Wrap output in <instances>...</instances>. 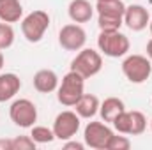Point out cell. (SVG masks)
Listing matches in <instances>:
<instances>
[{
  "mask_svg": "<svg viewBox=\"0 0 152 150\" xmlns=\"http://www.w3.org/2000/svg\"><path fill=\"white\" fill-rule=\"evenodd\" d=\"M151 23V14L149 11L140 5V4H133V5H126V12H124V25L133 30V32H142L149 27Z\"/></svg>",
  "mask_w": 152,
  "mask_h": 150,
  "instance_id": "cell-11",
  "label": "cell"
},
{
  "mask_svg": "<svg viewBox=\"0 0 152 150\" xmlns=\"http://www.w3.org/2000/svg\"><path fill=\"white\" fill-rule=\"evenodd\" d=\"M151 129H152V120H151Z\"/></svg>",
  "mask_w": 152,
  "mask_h": 150,
  "instance_id": "cell-28",
  "label": "cell"
},
{
  "mask_svg": "<svg viewBox=\"0 0 152 150\" xmlns=\"http://www.w3.org/2000/svg\"><path fill=\"white\" fill-rule=\"evenodd\" d=\"M129 149H131L129 138H126V136H117V134H113V136L110 138L108 147H106V150H129Z\"/></svg>",
  "mask_w": 152,
  "mask_h": 150,
  "instance_id": "cell-22",
  "label": "cell"
},
{
  "mask_svg": "<svg viewBox=\"0 0 152 150\" xmlns=\"http://www.w3.org/2000/svg\"><path fill=\"white\" fill-rule=\"evenodd\" d=\"M122 73L134 85L145 83L152 74L151 58L143 57V55H129L122 62Z\"/></svg>",
  "mask_w": 152,
  "mask_h": 150,
  "instance_id": "cell-5",
  "label": "cell"
},
{
  "mask_svg": "<svg viewBox=\"0 0 152 150\" xmlns=\"http://www.w3.org/2000/svg\"><path fill=\"white\" fill-rule=\"evenodd\" d=\"M34 88L41 94H51L58 88V76L51 69H41L34 74Z\"/></svg>",
  "mask_w": 152,
  "mask_h": 150,
  "instance_id": "cell-12",
  "label": "cell"
},
{
  "mask_svg": "<svg viewBox=\"0 0 152 150\" xmlns=\"http://www.w3.org/2000/svg\"><path fill=\"white\" fill-rule=\"evenodd\" d=\"M36 141L32 136H16L11 140V149L12 150H36Z\"/></svg>",
  "mask_w": 152,
  "mask_h": 150,
  "instance_id": "cell-21",
  "label": "cell"
},
{
  "mask_svg": "<svg viewBox=\"0 0 152 150\" xmlns=\"http://www.w3.org/2000/svg\"><path fill=\"white\" fill-rule=\"evenodd\" d=\"M85 42H87V32L78 23L64 25L58 32V44L67 51H80L81 48H85Z\"/></svg>",
  "mask_w": 152,
  "mask_h": 150,
  "instance_id": "cell-10",
  "label": "cell"
},
{
  "mask_svg": "<svg viewBox=\"0 0 152 150\" xmlns=\"http://www.w3.org/2000/svg\"><path fill=\"white\" fill-rule=\"evenodd\" d=\"M9 117L14 125L21 129H30L37 122V106L30 99H16L9 108Z\"/></svg>",
  "mask_w": 152,
  "mask_h": 150,
  "instance_id": "cell-7",
  "label": "cell"
},
{
  "mask_svg": "<svg viewBox=\"0 0 152 150\" xmlns=\"http://www.w3.org/2000/svg\"><path fill=\"white\" fill-rule=\"evenodd\" d=\"M21 88V79L14 73L0 74V103L11 101Z\"/></svg>",
  "mask_w": 152,
  "mask_h": 150,
  "instance_id": "cell-14",
  "label": "cell"
},
{
  "mask_svg": "<svg viewBox=\"0 0 152 150\" xmlns=\"http://www.w3.org/2000/svg\"><path fill=\"white\" fill-rule=\"evenodd\" d=\"M50 14L46 11H32L21 20V34L28 42H39L50 28Z\"/></svg>",
  "mask_w": 152,
  "mask_h": 150,
  "instance_id": "cell-2",
  "label": "cell"
},
{
  "mask_svg": "<svg viewBox=\"0 0 152 150\" xmlns=\"http://www.w3.org/2000/svg\"><path fill=\"white\" fill-rule=\"evenodd\" d=\"M51 129L55 133V138L60 140V141L75 138L76 133L80 131V115L76 111H69V110L58 113L55 117V122H53Z\"/></svg>",
  "mask_w": 152,
  "mask_h": 150,
  "instance_id": "cell-9",
  "label": "cell"
},
{
  "mask_svg": "<svg viewBox=\"0 0 152 150\" xmlns=\"http://www.w3.org/2000/svg\"><path fill=\"white\" fill-rule=\"evenodd\" d=\"M14 44V28L11 23H0V50H7Z\"/></svg>",
  "mask_w": 152,
  "mask_h": 150,
  "instance_id": "cell-20",
  "label": "cell"
},
{
  "mask_svg": "<svg viewBox=\"0 0 152 150\" xmlns=\"http://www.w3.org/2000/svg\"><path fill=\"white\" fill-rule=\"evenodd\" d=\"M94 9L97 11V14L115 16V18H124L126 12V5L122 0H97Z\"/></svg>",
  "mask_w": 152,
  "mask_h": 150,
  "instance_id": "cell-18",
  "label": "cell"
},
{
  "mask_svg": "<svg viewBox=\"0 0 152 150\" xmlns=\"http://www.w3.org/2000/svg\"><path fill=\"white\" fill-rule=\"evenodd\" d=\"M147 57L151 58V62H152V39L147 42Z\"/></svg>",
  "mask_w": 152,
  "mask_h": 150,
  "instance_id": "cell-25",
  "label": "cell"
},
{
  "mask_svg": "<svg viewBox=\"0 0 152 150\" xmlns=\"http://www.w3.org/2000/svg\"><path fill=\"white\" fill-rule=\"evenodd\" d=\"M4 62H5V58H4V53H2V50H0V69L4 67Z\"/></svg>",
  "mask_w": 152,
  "mask_h": 150,
  "instance_id": "cell-26",
  "label": "cell"
},
{
  "mask_svg": "<svg viewBox=\"0 0 152 150\" xmlns=\"http://www.w3.org/2000/svg\"><path fill=\"white\" fill-rule=\"evenodd\" d=\"M149 30H151V34H152V18H151V23H149Z\"/></svg>",
  "mask_w": 152,
  "mask_h": 150,
  "instance_id": "cell-27",
  "label": "cell"
},
{
  "mask_svg": "<svg viewBox=\"0 0 152 150\" xmlns=\"http://www.w3.org/2000/svg\"><path fill=\"white\" fill-rule=\"evenodd\" d=\"M83 149H85V143L73 141V138L71 140H66V143H64V150H83Z\"/></svg>",
  "mask_w": 152,
  "mask_h": 150,
  "instance_id": "cell-23",
  "label": "cell"
},
{
  "mask_svg": "<svg viewBox=\"0 0 152 150\" xmlns=\"http://www.w3.org/2000/svg\"><path fill=\"white\" fill-rule=\"evenodd\" d=\"M85 94V78L75 71H69L62 78L57 88V99L62 106H75Z\"/></svg>",
  "mask_w": 152,
  "mask_h": 150,
  "instance_id": "cell-1",
  "label": "cell"
},
{
  "mask_svg": "<svg viewBox=\"0 0 152 150\" xmlns=\"http://www.w3.org/2000/svg\"><path fill=\"white\" fill-rule=\"evenodd\" d=\"M30 129H32L30 136H32V140L36 143H51L53 140H57L53 129H50L46 125H32Z\"/></svg>",
  "mask_w": 152,
  "mask_h": 150,
  "instance_id": "cell-19",
  "label": "cell"
},
{
  "mask_svg": "<svg viewBox=\"0 0 152 150\" xmlns=\"http://www.w3.org/2000/svg\"><path fill=\"white\" fill-rule=\"evenodd\" d=\"M97 48L103 55H106L110 58H120V57L127 55L131 42H129L127 36H124L120 30L101 32L97 37Z\"/></svg>",
  "mask_w": 152,
  "mask_h": 150,
  "instance_id": "cell-3",
  "label": "cell"
},
{
  "mask_svg": "<svg viewBox=\"0 0 152 150\" xmlns=\"http://www.w3.org/2000/svg\"><path fill=\"white\" fill-rule=\"evenodd\" d=\"M112 125H113L120 134L138 136V134H142L147 129V117L142 111H138V110H133V111L124 110L112 122Z\"/></svg>",
  "mask_w": 152,
  "mask_h": 150,
  "instance_id": "cell-6",
  "label": "cell"
},
{
  "mask_svg": "<svg viewBox=\"0 0 152 150\" xmlns=\"http://www.w3.org/2000/svg\"><path fill=\"white\" fill-rule=\"evenodd\" d=\"M67 14L73 20V23H87L94 16V5L88 0H71Z\"/></svg>",
  "mask_w": 152,
  "mask_h": 150,
  "instance_id": "cell-13",
  "label": "cell"
},
{
  "mask_svg": "<svg viewBox=\"0 0 152 150\" xmlns=\"http://www.w3.org/2000/svg\"><path fill=\"white\" fill-rule=\"evenodd\" d=\"M124 110H126V104H124L122 99H118V97H108V99H104V101L101 103V106H99V115H101L103 122L112 124Z\"/></svg>",
  "mask_w": 152,
  "mask_h": 150,
  "instance_id": "cell-16",
  "label": "cell"
},
{
  "mask_svg": "<svg viewBox=\"0 0 152 150\" xmlns=\"http://www.w3.org/2000/svg\"><path fill=\"white\" fill-rule=\"evenodd\" d=\"M0 150H12L11 149V140H0Z\"/></svg>",
  "mask_w": 152,
  "mask_h": 150,
  "instance_id": "cell-24",
  "label": "cell"
},
{
  "mask_svg": "<svg viewBox=\"0 0 152 150\" xmlns=\"http://www.w3.org/2000/svg\"><path fill=\"white\" fill-rule=\"evenodd\" d=\"M23 16V5L20 0H0V21L16 23Z\"/></svg>",
  "mask_w": 152,
  "mask_h": 150,
  "instance_id": "cell-17",
  "label": "cell"
},
{
  "mask_svg": "<svg viewBox=\"0 0 152 150\" xmlns=\"http://www.w3.org/2000/svg\"><path fill=\"white\" fill-rule=\"evenodd\" d=\"M99 106H101V103H99L97 95L83 94L80 97V101L75 104V110L80 115V118H92V117H96L99 113Z\"/></svg>",
  "mask_w": 152,
  "mask_h": 150,
  "instance_id": "cell-15",
  "label": "cell"
},
{
  "mask_svg": "<svg viewBox=\"0 0 152 150\" xmlns=\"http://www.w3.org/2000/svg\"><path fill=\"white\" fill-rule=\"evenodd\" d=\"M101 69H103V57L99 51L92 48H81L71 62V71L81 74L85 79L96 76Z\"/></svg>",
  "mask_w": 152,
  "mask_h": 150,
  "instance_id": "cell-4",
  "label": "cell"
},
{
  "mask_svg": "<svg viewBox=\"0 0 152 150\" xmlns=\"http://www.w3.org/2000/svg\"><path fill=\"white\" fill-rule=\"evenodd\" d=\"M113 134L115 133L112 131V127L106 125V122L104 124L103 122H88L83 131V140H85V145L90 149L106 150L108 141Z\"/></svg>",
  "mask_w": 152,
  "mask_h": 150,
  "instance_id": "cell-8",
  "label": "cell"
}]
</instances>
